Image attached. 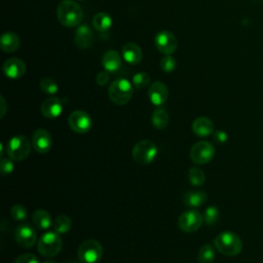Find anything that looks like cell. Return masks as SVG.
I'll list each match as a JSON object with an SVG mask.
<instances>
[{"label": "cell", "mask_w": 263, "mask_h": 263, "mask_svg": "<svg viewBox=\"0 0 263 263\" xmlns=\"http://www.w3.org/2000/svg\"><path fill=\"white\" fill-rule=\"evenodd\" d=\"M57 16L59 22L65 27H76L83 18V10L78 3L72 0H63L57 8Z\"/></svg>", "instance_id": "1"}, {"label": "cell", "mask_w": 263, "mask_h": 263, "mask_svg": "<svg viewBox=\"0 0 263 263\" xmlns=\"http://www.w3.org/2000/svg\"><path fill=\"white\" fill-rule=\"evenodd\" d=\"M215 248L225 256H236L242 250L240 238L231 231L219 233L214 239Z\"/></svg>", "instance_id": "2"}, {"label": "cell", "mask_w": 263, "mask_h": 263, "mask_svg": "<svg viewBox=\"0 0 263 263\" xmlns=\"http://www.w3.org/2000/svg\"><path fill=\"white\" fill-rule=\"evenodd\" d=\"M32 148V142L23 135H16L10 138L6 144V153L9 158L15 161L26 159Z\"/></svg>", "instance_id": "3"}, {"label": "cell", "mask_w": 263, "mask_h": 263, "mask_svg": "<svg viewBox=\"0 0 263 263\" xmlns=\"http://www.w3.org/2000/svg\"><path fill=\"white\" fill-rule=\"evenodd\" d=\"M133 83L125 78H119L111 82L108 88L110 100L116 105H125L129 102L133 96Z\"/></svg>", "instance_id": "4"}, {"label": "cell", "mask_w": 263, "mask_h": 263, "mask_svg": "<svg viewBox=\"0 0 263 263\" xmlns=\"http://www.w3.org/2000/svg\"><path fill=\"white\" fill-rule=\"evenodd\" d=\"M63 247V241L58 232L47 231L43 233L37 243L38 252L46 258H51L57 256Z\"/></svg>", "instance_id": "5"}, {"label": "cell", "mask_w": 263, "mask_h": 263, "mask_svg": "<svg viewBox=\"0 0 263 263\" xmlns=\"http://www.w3.org/2000/svg\"><path fill=\"white\" fill-rule=\"evenodd\" d=\"M157 147L150 140H142L135 144L132 156L134 160L140 164L146 165L151 163L157 156Z\"/></svg>", "instance_id": "6"}, {"label": "cell", "mask_w": 263, "mask_h": 263, "mask_svg": "<svg viewBox=\"0 0 263 263\" xmlns=\"http://www.w3.org/2000/svg\"><path fill=\"white\" fill-rule=\"evenodd\" d=\"M77 256L83 263H97L103 256V247L96 239H86L80 243Z\"/></svg>", "instance_id": "7"}, {"label": "cell", "mask_w": 263, "mask_h": 263, "mask_svg": "<svg viewBox=\"0 0 263 263\" xmlns=\"http://www.w3.org/2000/svg\"><path fill=\"white\" fill-rule=\"evenodd\" d=\"M203 223V215L197 210H188L182 213L178 219L179 228L187 233L197 231Z\"/></svg>", "instance_id": "8"}, {"label": "cell", "mask_w": 263, "mask_h": 263, "mask_svg": "<svg viewBox=\"0 0 263 263\" xmlns=\"http://www.w3.org/2000/svg\"><path fill=\"white\" fill-rule=\"evenodd\" d=\"M190 158L196 164L209 163L215 156V147L206 141L195 143L190 149Z\"/></svg>", "instance_id": "9"}, {"label": "cell", "mask_w": 263, "mask_h": 263, "mask_svg": "<svg viewBox=\"0 0 263 263\" xmlns=\"http://www.w3.org/2000/svg\"><path fill=\"white\" fill-rule=\"evenodd\" d=\"M69 125L72 130L77 134L87 133L92 125V120L90 115L82 110L73 111L68 118Z\"/></svg>", "instance_id": "10"}, {"label": "cell", "mask_w": 263, "mask_h": 263, "mask_svg": "<svg viewBox=\"0 0 263 263\" xmlns=\"http://www.w3.org/2000/svg\"><path fill=\"white\" fill-rule=\"evenodd\" d=\"M154 43L158 51L164 54H172L178 47L176 36L170 31H160L155 35Z\"/></svg>", "instance_id": "11"}, {"label": "cell", "mask_w": 263, "mask_h": 263, "mask_svg": "<svg viewBox=\"0 0 263 263\" xmlns=\"http://www.w3.org/2000/svg\"><path fill=\"white\" fill-rule=\"evenodd\" d=\"M14 238L18 246L29 249L34 246L37 239L35 229L29 224H20L14 230Z\"/></svg>", "instance_id": "12"}, {"label": "cell", "mask_w": 263, "mask_h": 263, "mask_svg": "<svg viewBox=\"0 0 263 263\" xmlns=\"http://www.w3.org/2000/svg\"><path fill=\"white\" fill-rule=\"evenodd\" d=\"M168 97V89L167 86L161 81H155L150 84L148 88V98L150 102L156 106H162Z\"/></svg>", "instance_id": "13"}, {"label": "cell", "mask_w": 263, "mask_h": 263, "mask_svg": "<svg viewBox=\"0 0 263 263\" xmlns=\"http://www.w3.org/2000/svg\"><path fill=\"white\" fill-rule=\"evenodd\" d=\"M52 145L50 134L43 128L36 129L32 135V146L38 153H47Z\"/></svg>", "instance_id": "14"}, {"label": "cell", "mask_w": 263, "mask_h": 263, "mask_svg": "<svg viewBox=\"0 0 263 263\" xmlns=\"http://www.w3.org/2000/svg\"><path fill=\"white\" fill-rule=\"evenodd\" d=\"M63 102L55 97L44 100L40 106V111L44 117L48 119H54L59 117L63 112Z\"/></svg>", "instance_id": "15"}, {"label": "cell", "mask_w": 263, "mask_h": 263, "mask_svg": "<svg viewBox=\"0 0 263 263\" xmlns=\"http://www.w3.org/2000/svg\"><path fill=\"white\" fill-rule=\"evenodd\" d=\"M3 72L10 79H18L26 73V64L17 58H10L3 64Z\"/></svg>", "instance_id": "16"}, {"label": "cell", "mask_w": 263, "mask_h": 263, "mask_svg": "<svg viewBox=\"0 0 263 263\" xmlns=\"http://www.w3.org/2000/svg\"><path fill=\"white\" fill-rule=\"evenodd\" d=\"M95 36L87 24L80 25L75 33V43L81 49L88 48L93 42Z\"/></svg>", "instance_id": "17"}, {"label": "cell", "mask_w": 263, "mask_h": 263, "mask_svg": "<svg viewBox=\"0 0 263 263\" xmlns=\"http://www.w3.org/2000/svg\"><path fill=\"white\" fill-rule=\"evenodd\" d=\"M122 57L127 64L137 65L142 61L143 52L138 44L134 42H127L122 46Z\"/></svg>", "instance_id": "18"}, {"label": "cell", "mask_w": 263, "mask_h": 263, "mask_svg": "<svg viewBox=\"0 0 263 263\" xmlns=\"http://www.w3.org/2000/svg\"><path fill=\"white\" fill-rule=\"evenodd\" d=\"M102 64L105 71L108 73H116L122 65L121 57L116 50H108L103 55Z\"/></svg>", "instance_id": "19"}, {"label": "cell", "mask_w": 263, "mask_h": 263, "mask_svg": "<svg viewBox=\"0 0 263 263\" xmlns=\"http://www.w3.org/2000/svg\"><path fill=\"white\" fill-rule=\"evenodd\" d=\"M214 123L213 121L204 116L197 117L192 122V130L198 137H208L214 132Z\"/></svg>", "instance_id": "20"}, {"label": "cell", "mask_w": 263, "mask_h": 263, "mask_svg": "<svg viewBox=\"0 0 263 263\" xmlns=\"http://www.w3.org/2000/svg\"><path fill=\"white\" fill-rule=\"evenodd\" d=\"M208 199V195L203 191H188L182 196V201L190 208H199Z\"/></svg>", "instance_id": "21"}, {"label": "cell", "mask_w": 263, "mask_h": 263, "mask_svg": "<svg viewBox=\"0 0 263 263\" xmlns=\"http://www.w3.org/2000/svg\"><path fill=\"white\" fill-rule=\"evenodd\" d=\"M20 37L13 32H5L0 38L1 49L5 52H13L20 47Z\"/></svg>", "instance_id": "22"}, {"label": "cell", "mask_w": 263, "mask_h": 263, "mask_svg": "<svg viewBox=\"0 0 263 263\" xmlns=\"http://www.w3.org/2000/svg\"><path fill=\"white\" fill-rule=\"evenodd\" d=\"M33 224L42 230H46L51 226V216L45 210H36L32 216Z\"/></svg>", "instance_id": "23"}, {"label": "cell", "mask_w": 263, "mask_h": 263, "mask_svg": "<svg viewBox=\"0 0 263 263\" xmlns=\"http://www.w3.org/2000/svg\"><path fill=\"white\" fill-rule=\"evenodd\" d=\"M112 24V17L106 12H99L92 18V25L95 29L101 33L108 32L111 29Z\"/></svg>", "instance_id": "24"}, {"label": "cell", "mask_w": 263, "mask_h": 263, "mask_svg": "<svg viewBox=\"0 0 263 263\" xmlns=\"http://www.w3.org/2000/svg\"><path fill=\"white\" fill-rule=\"evenodd\" d=\"M152 124L157 129H165L170 122V117L167 112L162 108H157L153 111L151 116Z\"/></svg>", "instance_id": "25"}, {"label": "cell", "mask_w": 263, "mask_h": 263, "mask_svg": "<svg viewBox=\"0 0 263 263\" xmlns=\"http://www.w3.org/2000/svg\"><path fill=\"white\" fill-rule=\"evenodd\" d=\"M71 226H72V220L67 215L58 216L52 223L53 230L59 234L67 233L71 229Z\"/></svg>", "instance_id": "26"}, {"label": "cell", "mask_w": 263, "mask_h": 263, "mask_svg": "<svg viewBox=\"0 0 263 263\" xmlns=\"http://www.w3.org/2000/svg\"><path fill=\"white\" fill-rule=\"evenodd\" d=\"M215 256L216 254L214 247L210 243H205L199 249L197 253V261L199 263H213Z\"/></svg>", "instance_id": "27"}, {"label": "cell", "mask_w": 263, "mask_h": 263, "mask_svg": "<svg viewBox=\"0 0 263 263\" xmlns=\"http://www.w3.org/2000/svg\"><path fill=\"white\" fill-rule=\"evenodd\" d=\"M188 180L193 186H201L205 182V175L201 168L193 166L188 172Z\"/></svg>", "instance_id": "28"}, {"label": "cell", "mask_w": 263, "mask_h": 263, "mask_svg": "<svg viewBox=\"0 0 263 263\" xmlns=\"http://www.w3.org/2000/svg\"><path fill=\"white\" fill-rule=\"evenodd\" d=\"M39 87L43 92L47 95H54L59 90V85L55 82V80L49 77H45L41 79L39 82Z\"/></svg>", "instance_id": "29"}, {"label": "cell", "mask_w": 263, "mask_h": 263, "mask_svg": "<svg viewBox=\"0 0 263 263\" xmlns=\"http://www.w3.org/2000/svg\"><path fill=\"white\" fill-rule=\"evenodd\" d=\"M219 217H220V211L215 205H211L206 208V210L203 213V221L209 226L215 225L218 222Z\"/></svg>", "instance_id": "30"}, {"label": "cell", "mask_w": 263, "mask_h": 263, "mask_svg": "<svg viewBox=\"0 0 263 263\" xmlns=\"http://www.w3.org/2000/svg\"><path fill=\"white\" fill-rule=\"evenodd\" d=\"M132 83L137 89H142L150 83V76L146 72H138L132 78Z\"/></svg>", "instance_id": "31"}, {"label": "cell", "mask_w": 263, "mask_h": 263, "mask_svg": "<svg viewBox=\"0 0 263 263\" xmlns=\"http://www.w3.org/2000/svg\"><path fill=\"white\" fill-rule=\"evenodd\" d=\"M10 216L15 221H24L28 218V211L22 204H14L10 209Z\"/></svg>", "instance_id": "32"}, {"label": "cell", "mask_w": 263, "mask_h": 263, "mask_svg": "<svg viewBox=\"0 0 263 263\" xmlns=\"http://www.w3.org/2000/svg\"><path fill=\"white\" fill-rule=\"evenodd\" d=\"M159 65H160V68L163 72L171 73L176 69L177 62H176L175 58H173L171 54H165V57H163L160 60Z\"/></svg>", "instance_id": "33"}, {"label": "cell", "mask_w": 263, "mask_h": 263, "mask_svg": "<svg viewBox=\"0 0 263 263\" xmlns=\"http://www.w3.org/2000/svg\"><path fill=\"white\" fill-rule=\"evenodd\" d=\"M13 168H14V164H13V161L11 158H4L2 157L1 158V163H0V171H1V174L3 176H6V175H9L13 172Z\"/></svg>", "instance_id": "34"}, {"label": "cell", "mask_w": 263, "mask_h": 263, "mask_svg": "<svg viewBox=\"0 0 263 263\" xmlns=\"http://www.w3.org/2000/svg\"><path fill=\"white\" fill-rule=\"evenodd\" d=\"M14 263H39L38 258L31 253H25L20 255L15 260Z\"/></svg>", "instance_id": "35"}, {"label": "cell", "mask_w": 263, "mask_h": 263, "mask_svg": "<svg viewBox=\"0 0 263 263\" xmlns=\"http://www.w3.org/2000/svg\"><path fill=\"white\" fill-rule=\"evenodd\" d=\"M213 139H214V141H215L217 144L223 145V144H225V143L227 142L228 136H227V134H226L224 130H216V132L214 133Z\"/></svg>", "instance_id": "36"}, {"label": "cell", "mask_w": 263, "mask_h": 263, "mask_svg": "<svg viewBox=\"0 0 263 263\" xmlns=\"http://www.w3.org/2000/svg\"><path fill=\"white\" fill-rule=\"evenodd\" d=\"M96 81L99 85L101 86H104L108 83L109 81V73L107 71H103V72H100L98 75H97V78H96Z\"/></svg>", "instance_id": "37"}, {"label": "cell", "mask_w": 263, "mask_h": 263, "mask_svg": "<svg viewBox=\"0 0 263 263\" xmlns=\"http://www.w3.org/2000/svg\"><path fill=\"white\" fill-rule=\"evenodd\" d=\"M0 100H1V118H3L6 112V102L3 97H1Z\"/></svg>", "instance_id": "38"}, {"label": "cell", "mask_w": 263, "mask_h": 263, "mask_svg": "<svg viewBox=\"0 0 263 263\" xmlns=\"http://www.w3.org/2000/svg\"><path fill=\"white\" fill-rule=\"evenodd\" d=\"M42 263H57V262L53 260H46V261H43Z\"/></svg>", "instance_id": "39"}, {"label": "cell", "mask_w": 263, "mask_h": 263, "mask_svg": "<svg viewBox=\"0 0 263 263\" xmlns=\"http://www.w3.org/2000/svg\"><path fill=\"white\" fill-rule=\"evenodd\" d=\"M69 263H77V262H69Z\"/></svg>", "instance_id": "40"}]
</instances>
